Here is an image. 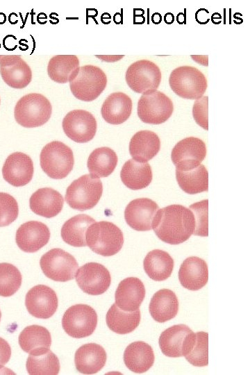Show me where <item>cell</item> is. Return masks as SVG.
I'll use <instances>...</instances> for the list:
<instances>
[{"label":"cell","mask_w":250,"mask_h":375,"mask_svg":"<svg viewBox=\"0 0 250 375\" xmlns=\"http://www.w3.org/2000/svg\"><path fill=\"white\" fill-rule=\"evenodd\" d=\"M195 228V219L190 208L173 204L159 209L153 219L152 229L162 242L179 244L188 240Z\"/></svg>","instance_id":"cell-1"},{"label":"cell","mask_w":250,"mask_h":375,"mask_svg":"<svg viewBox=\"0 0 250 375\" xmlns=\"http://www.w3.org/2000/svg\"><path fill=\"white\" fill-rule=\"evenodd\" d=\"M194 333L185 324L174 325L160 335L158 343L164 355L170 358L185 356L189 350Z\"/></svg>","instance_id":"cell-15"},{"label":"cell","mask_w":250,"mask_h":375,"mask_svg":"<svg viewBox=\"0 0 250 375\" xmlns=\"http://www.w3.org/2000/svg\"><path fill=\"white\" fill-rule=\"evenodd\" d=\"M11 348L6 340L0 338V369L10 360Z\"/></svg>","instance_id":"cell-43"},{"label":"cell","mask_w":250,"mask_h":375,"mask_svg":"<svg viewBox=\"0 0 250 375\" xmlns=\"http://www.w3.org/2000/svg\"><path fill=\"white\" fill-rule=\"evenodd\" d=\"M26 365L28 373L31 375H55L60 371L59 360L49 349L42 353L30 354Z\"/></svg>","instance_id":"cell-37"},{"label":"cell","mask_w":250,"mask_h":375,"mask_svg":"<svg viewBox=\"0 0 250 375\" xmlns=\"http://www.w3.org/2000/svg\"><path fill=\"white\" fill-rule=\"evenodd\" d=\"M22 277L19 270L8 262L0 263V296L13 295L22 285Z\"/></svg>","instance_id":"cell-39"},{"label":"cell","mask_w":250,"mask_h":375,"mask_svg":"<svg viewBox=\"0 0 250 375\" xmlns=\"http://www.w3.org/2000/svg\"><path fill=\"white\" fill-rule=\"evenodd\" d=\"M206 156V147L201 139L189 137L180 140L174 147L171 158L176 169L186 170L194 168Z\"/></svg>","instance_id":"cell-14"},{"label":"cell","mask_w":250,"mask_h":375,"mask_svg":"<svg viewBox=\"0 0 250 375\" xmlns=\"http://www.w3.org/2000/svg\"><path fill=\"white\" fill-rule=\"evenodd\" d=\"M64 199L57 190L51 188H42L36 190L30 197L29 206L36 215L51 218L62 210Z\"/></svg>","instance_id":"cell-23"},{"label":"cell","mask_w":250,"mask_h":375,"mask_svg":"<svg viewBox=\"0 0 250 375\" xmlns=\"http://www.w3.org/2000/svg\"><path fill=\"white\" fill-rule=\"evenodd\" d=\"M161 15L158 12L153 13L151 16V21L153 23L158 24L161 22Z\"/></svg>","instance_id":"cell-44"},{"label":"cell","mask_w":250,"mask_h":375,"mask_svg":"<svg viewBox=\"0 0 250 375\" xmlns=\"http://www.w3.org/2000/svg\"><path fill=\"white\" fill-rule=\"evenodd\" d=\"M18 214L16 199L8 193L0 192V227L10 225L17 218Z\"/></svg>","instance_id":"cell-40"},{"label":"cell","mask_w":250,"mask_h":375,"mask_svg":"<svg viewBox=\"0 0 250 375\" xmlns=\"http://www.w3.org/2000/svg\"><path fill=\"white\" fill-rule=\"evenodd\" d=\"M155 360L151 347L143 341L131 343L124 353V362L128 369L135 373L148 371Z\"/></svg>","instance_id":"cell-28"},{"label":"cell","mask_w":250,"mask_h":375,"mask_svg":"<svg viewBox=\"0 0 250 375\" xmlns=\"http://www.w3.org/2000/svg\"><path fill=\"white\" fill-rule=\"evenodd\" d=\"M192 365L203 367L208 364V334L201 331L194 333L188 353L184 356Z\"/></svg>","instance_id":"cell-38"},{"label":"cell","mask_w":250,"mask_h":375,"mask_svg":"<svg viewBox=\"0 0 250 375\" xmlns=\"http://www.w3.org/2000/svg\"><path fill=\"white\" fill-rule=\"evenodd\" d=\"M62 126L69 139L77 143H85L94 137L97 124L92 113L80 109L69 112L63 118Z\"/></svg>","instance_id":"cell-12"},{"label":"cell","mask_w":250,"mask_h":375,"mask_svg":"<svg viewBox=\"0 0 250 375\" xmlns=\"http://www.w3.org/2000/svg\"><path fill=\"white\" fill-rule=\"evenodd\" d=\"M85 242L94 253L103 256H111L122 248L124 235L121 229L113 223L100 221L88 228Z\"/></svg>","instance_id":"cell-2"},{"label":"cell","mask_w":250,"mask_h":375,"mask_svg":"<svg viewBox=\"0 0 250 375\" xmlns=\"http://www.w3.org/2000/svg\"><path fill=\"white\" fill-rule=\"evenodd\" d=\"M104 349L96 343H88L80 347L74 355L76 369L83 374H94L100 371L106 362Z\"/></svg>","instance_id":"cell-24"},{"label":"cell","mask_w":250,"mask_h":375,"mask_svg":"<svg viewBox=\"0 0 250 375\" xmlns=\"http://www.w3.org/2000/svg\"><path fill=\"white\" fill-rule=\"evenodd\" d=\"M131 99L126 94L111 93L103 101L101 113L108 124L118 125L126 122L132 112Z\"/></svg>","instance_id":"cell-25"},{"label":"cell","mask_w":250,"mask_h":375,"mask_svg":"<svg viewBox=\"0 0 250 375\" xmlns=\"http://www.w3.org/2000/svg\"><path fill=\"white\" fill-rule=\"evenodd\" d=\"M69 83L70 90L76 99L92 101L106 88L107 77L99 67L86 65L77 68Z\"/></svg>","instance_id":"cell-3"},{"label":"cell","mask_w":250,"mask_h":375,"mask_svg":"<svg viewBox=\"0 0 250 375\" xmlns=\"http://www.w3.org/2000/svg\"><path fill=\"white\" fill-rule=\"evenodd\" d=\"M178 300L171 290L162 289L152 297L149 303V312L152 318L159 322H167L178 313Z\"/></svg>","instance_id":"cell-27"},{"label":"cell","mask_w":250,"mask_h":375,"mask_svg":"<svg viewBox=\"0 0 250 375\" xmlns=\"http://www.w3.org/2000/svg\"><path fill=\"white\" fill-rule=\"evenodd\" d=\"M165 22L167 24H172L174 22L173 14L168 12L165 15Z\"/></svg>","instance_id":"cell-45"},{"label":"cell","mask_w":250,"mask_h":375,"mask_svg":"<svg viewBox=\"0 0 250 375\" xmlns=\"http://www.w3.org/2000/svg\"><path fill=\"white\" fill-rule=\"evenodd\" d=\"M117 160V156L112 149L103 147L92 151L88 157L87 166L92 176L104 178L112 173Z\"/></svg>","instance_id":"cell-33"},{"label":"cell","mask_w":250,"mask_h":375,"mask_svg":"<svg viewBox=\"0 0 250 375\" xmlns=\"http://www.w3.org/2000/svg\"><path fill=\"white\" fill-rule=\"evenodd\" d=\"M208 202L207 199L203 200L193 203L189 208L193 212L195 219V228L193 233L195 235L203 237L208 235Z\"/></svg>","instance_id":"cell-41"},{"label":"cell","mask_w":250,"mask_h":375,"mask_svg":"<svg viewBox=\"0 0 250 375\" xmlns=\"http://www.w3.org/2000/svg\"><path fill=\"white\" fill-rule=\"evenodd\" d=\"M79 67V60L75 55H56L47 65L49 78L58 83L69 82L74 72Z\"/></svg>","instance_id":"cell-36"},{"label":"cell","mask_w":250,"mask_h":375,"mask_svg":"<svg viewBox=\"0 0 250 375\" xmlns=\"http://www.w3.org/2000/svg\"><path fill=\"white\" fill-rule=\"evenodd\" d=\"M176 178L181 190L189 194L208 190V173L203 165L190 169H176Z\"/></svg>","instance_id":"cell-35"},{"label":"cell","mask_w":250,"mask_h":375,"mask_svg":"<svg viewBox=\"0 0 250 375\" xmlns=\"http://www.w3.org/2000/svg\"><path fill=\"white\" fill-rule=\"evenodd\" d=\"M0 74L10 87L22 89L32 79V71L20 55H0Z\"/></svg>","instance_id":"cell-19"},{"label":"cell","mask_w":250,"mask_h":375,"mask_svg":"<svg viewBox=\"0 0 250 375\" xmlns=\"http://www.w3.org/2000/svg\"><path fill=\"white\" fill-rule=\"evenodd\" d=\"M159 210L158 204L148 198L132 200L124 210V219L127 224L138 231L152 229L154 217Z\"/></svg>","instance_id":"cell-17"},{"label":"cell","mask_w":250,"mask_h":375,"mask_svg":"<svg viewBox=\"0 0 250 375\" xmlns=\"http://www.w3.org/2000/svg\"><path fill=\"white\" fill-rule=\"evenodd\" d=\"M172 100L159 90H151L142 94L138 103V115L144 123L160 124L172 115Z\"/></svg>","instance_id":"cell-8"},{"label":"cell","mask_w":250,"mask_h":375,"mask_svg":"<svg viewBox=\"0 0 250 375\" xmlns=\"http://www.w3.org/2000/svg\"><path fill=\"white\" fill-rule=\"evenodd\" d=\"M95 220L85 214L75 215L66 221L61 228V237L65 242L74 247L87 246L85 233Z\"/></svg>","instance_id":"cell-32"},{"label":"cell","mask_w":250,"mask_h":375,"mask_svg":"<svg viewBox=\"0 0 250 375\" xmlns=\"http://www.w3.org/2000/svg\"><path fill=\"white\" fill-rule=\"evenodd\" d=\"M178 279L181 285L188 290H200L208 280V269L206 261L197 256L187 258L180 267Z\"/></svg>","instance_id":"cell-22"},{"label":"cell","mask_w":250,"mask_h":375,"mask_svg":"<svg viewBox=\"0 0 250 375\" xmlns=\"http://www.w3.org/2000/svg\"><path fill=\"white\" fill-rule=\"evenodd\" d=\"M169 83L172 91L181 98L198 99L205 93L207 80L204 74L194 67H176L170 74Z\"/></svg>","instance_id":"cell-7"},{"label":"cell","mask_w":250,"mask_h":375,"mask_svg":"<svg viewBox=\"0 0 250 375\" xmlns=\"http://www.w3.org/2000/svg\"><path fill=\"white\" fill-rule=\"evenodd\" d=\"M76 281L78 287L90 295L104 293L111 283L109 271L98 262H88L77 269Z\"/></svg>","instance_id":"cell-13"},{"label":"cell","mask_w":250,"mask_h":375,"mask_svg":"<svg viewBox=\"0 0 250 375\" xmlns=\"http://www.w3.org/2000/svg\"><path fill=\"white\" fill-rule=\"evenodd\" d=\"M40 265L47 277L58 282L72 280L78 267L72 255L59 248L45 253L40 258Z\"/></svg>","instance_id":"cell-9"},{"label":"cell","mask_w":250,"mask_h":375,"mask_svg":"<svg viewBox=\"0 0 250 375\" xmlns=\"http://www.w3.org/2000/svg\"><path fill=\"white\" fill-rule=\"evenodd\" d=\"M145 288L140 279L128 277L118 285L115 294V304L124 311L139 309L145 297Z\"/></svg>","instance_id":"cell-21"},{"label":"cell","mask_w":250,"mask_h":375,"mask_svg":"<svg viewBox=\"0 0 250 375\" xmlns=\"http://www.w3.org/2000/svg\"><path fill=\"white\" fill-rule=\"evenodd\" d=\"M143 266L150 278L156 281H162L171 276L174 269V260L167 252L154 249L147 254Z\"/></svg>","instance_id":"cell-31"},{"label":"cell","mask_w":250,"mask_h":375,"mask_svg":"<svg viewBox=\"0 0 250 375\" xmlns=\"http://www.w3.org/2000/svg\"><path fill=\"white\" fill-rule=\"evenodd\" d=\"M33 172L32 159L22 152H14L10 154L2 167L4 180L15 187H22L31 182Z\"/></svg>","instance_id":"cell-18"},{"label":"cell","mask_w":250,"mask_h":375,"mask_svg":"<svg viewBox=\"0 0 250 375\" xmlns=\"http://www.w3.org/2000/svg\"><path fill=\"white\" fill-rule=\"evenodd\" d=\"M18 341L24 351L37 355L49 349L51 338L49 331L45 327L31 325L22 330L19 335Z\"/></svg>","instance_id":"cell-29"},{"label":"cell","mask_w":250,"mask_h":375,"mask_svg":"<svg viewBox=\"0 0 250 375\" xmlns=\"http://www.w3.org/2000/svg\"><path fill=\"white\" fill-rule=\"evenodd\" d=\"M1 310H0V321H1Z\"/></svg>","instance_id":"cell-46"},{"label":"cell","mask_w":250,"mask_h":375,"mask_svg":"<svg viewBox=\"0 0 250 375\" xmlns=\"http://www.w3.org/2000/svg\"><path fill=\"white\" fill-rule=\"evenodd\" d=\"M161 77L160 68L149 60H140L132 63L125 74L128 87L134 92L142 94L157 90Z\"/></svg>","instance_id":"cell-11"},{"label":"cell","mask_w":250,"mask_h":375,"mask_svg":"<svg viewBox=\"0 0 250 375\" xmlns=\"http://www.w3.org/2000/svg\"><path fill=\"white\" fill-rule=\"evenodd\" d=\"M50 238V231L44 223L28 221L17 230L15 241L18 247L26 253H35L46 245Z\"/></svg>","instance_id":"cell-20"},{"label":"cell","mask_w":250,"mask_h":375,"mask_svg":"<svg viewBox=\"0 0 250 375\" xmlns=\"http://www.w3.org/2000/svg\"><path fill=\"white\" fill-rule=\"evenodd\" d=\"M140 311H124L113 303L107 312L106 319L108 328L117 334L133 331L140 322Z\"/></svg>","instance_id":"cell-34"},{"label":"cell","mask_w":250,"mask_h":375,"mask_svg":"<svg viewBox=\"0 0 250 375\" xmlns=\"http://www.w3.org/2000/svg\"><path fill=\"white\" fill-rule=\"evenodd\" d=\"M58 300L55 291L45 285H37L26 294L25 305L29 314L40 319H48L56 312Z\"/></svg>","instance_id":"cell-16"},{"label":"cell","mask_w":250,"mask_h":375,"mask_svg":"<svg viewBox=\"0 0 250 375\" xmlns=\"http://www.w3.org/2000/svg\"><path fill=\"white\" fill-rule=\"evenodd\" d=\"M120 177L122 183L133 190L147 188L151 182V167L147 162H141L130 159L123 165Z\"/></svg>","instance_id":"cell-30"},{"label":"cell","mask_w":250,"mask_h":375,"mask_svg":"<svg viewBox=\"0 0 250 375\" xmlns=\"http://www.w3.org/2000/svg\"><path fill=\"white\" fill-rule=\"evenodd\" d=\"M103 193L99 178L85 174L74 180L67 188L65 201L73 209L84 211L94 208Z\"/></svg>","instance_id":"cell-5"},{"label":"cell","mask_w":250,"mask_h":375,"mask_svg":"<svg viewBox=\"0 0 250 375\" xmlns=\"http://www.w3.org/2000/svg\"><path fill=\"white\" fill-rule=\"evenodd\" d=\"M97 325V312L86 304H76L69 307L62 318L64 331L74 338H83L92 335Z\"/></svg>","instance_id":"cell-10"},{"label":"cell","mask_w":250,"mask_h":375,"mask_svg":"<svg viewBox=\"0 0 250 375\" xmlns=\"http://www.w3.org/2000/svg\"><path fill=\"white\" fill-rule=\"evenodd\" d=\"M160 140L157 134L149 130L137 132L129 143V153L133 160L145 162L159 152Z\"/></svg>","instance_id":"cell-26"},{"label":"cell","mask_w":250,"mask_h":375,"mask_svg":"<svg viewBox=\"0 0 250 375\" xmlns=\"http://www.w3.org/2000/svg\"><path fill=\"white\" fill-rule=\"evenodd\" d=\"M208 96H202L201 98L197 99L192 108V115L195 122L206 130H208Z\"/></svg>","instance_id":"cell-42"},{"label":"cell","mask_w":250,"mask_h":375,"mask_svg":"<svg viewBox=\"0 0 250 375\" xmlns=\"http://www.w3.org/2000/svg\"><path fill=\"white\" fill-rule=\"evenodd\" d=\"M40 162L42 169L48 176L62 179L67 176L73 169V151L63 142L52 141L42 148Z\"/></svg>","instance_id":"cell-6"},{"label":"cell","mask_w":250,"mask_h":375,"mask_svg":"<svg viewBox=\"0 0 250 375\" xmlns=\"http://www.w3.org/2000/svg\"><path fill=\"white\" fill-rule=\"evenodd\" d=\"M52 106L44 95L29 93L21 97L14 109L16 122L25 128H35L44 125L50 119Z\"/></svg>","instance_id":"cell-4"}]
</instances>
